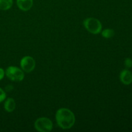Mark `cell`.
<instances>
[{
	"label": "cell",
	"mask_w": 132,
	"mask_h": 132,
	"mask_svg": "<svg viewBox=\"0 0 132 132\" xmlns=\"http://www.w3.org/2000/svg\"><path fill=\"white\" fill-rule=\"evenodd\" d=\"M120 79L125 85H130L132 82V73L128 70H123L120 73Z\"/></svg>",
	"instance_id": "obj_6"
},
{
	"label": "cell",
	"mask_w": 132,
	"mask_h": 132,
	"mask_svg": "<svg viewBox=\"0 0 132 132\" xmlns=\"http://www.w3.org/2000/svg\"><path fill=\"white\" fill-rule=\"evenodd\" d=\"M20 65L23 72L30 73L34 70L36 67V61L30 56H24L20 61Z\"/></svg>",
	"instance_id": "obj_5"
},
{
	"label": "cell",
	"mask_w": 132,
	"mask_h": 132,
	"mask_svg": "<svg viewBox=\"0 0 132 132\" xmlns=\"http://www.w3.org/2000/svg\"><path fill=\"white\" fill-rule=\"evenodd\" d=\"M125 64L127 68H131L132 67V60L130 58H127L125 60Z\"/></svg>",
	"instance_id": "obj_12"
},
{
	"label": "cell",
	"mask_w": 132,
	"mask_h": 132,
	"mask_svg": "<svg viewBox=\"0 0 132 132\" xmlns=\"http://www.w3.org/2000/svg\"><path fill=\"white\" fill-rule=\"evenodd\" d=\"M5 98H6V94H5V91L0 88V103L3 101Z\"/></svg>",
	"instance_id": "obj_11"
},
{
	"label": "cell",
	"mask_w": 132,
	"mask_h": 132,
	"mask_svg": "<svg viewBox=\"0 0 132 132\" xmlns=\"http://www.w3.org/2000/svg\"><path fill=\"white\" fill-rule=\"evenodd\" d=\"M17 5L23 11H28L33 5V0H17Z\"/></svg>",
	"instance_id": "obj_7"
},
{
	"label": "cell",
	"mask_w": 132,
	"mask_h": 132,
	"mask_svg": "<svg viewBox=\"0 0 132 132\" xmlns=\"http://www.w3.org/2000/svg\"><path fill=\"white\" fill-rule=\"evenodd\" d=\"M5 71H4V70L3 69V68H0V81H1V79H3V78L4 77V76H5Z\"/></svg>",
	"instance_id": "obj_13"
},
{
	"label": "cell",
	"mask_w": 132,
	"mask_h": 132,
	"mask_svg": "<svg viewBox=\"0 0 132 132\" xmlns=\"http://www.w3.org/2000/svg\"><path fill=\"white\" fill-rule=\"evenodd\" d=\"M5 73L9 79L13 81H16V82L22 81L24 77L23 71L16 67L11 66V67H8L6 68Z\"/></svg>",
	"instance_id": "obj_3"
},
{
	"label": "cell",
	"mask_w": 132,
	"mask_h": 132,
	"mask_svg": "<svg viewBox=\"0 0 132 132\" xmlns=\"http://www.w3.org/2000/svg\"><path fill=\"white\" fill-rule=\"evenodd\" d=\"M35 128L40 132H49L53 128V123L50 119L46 117H40L34 123Z\"/></svg>",
	"instance_id": "obj_4"
},
{
	"label": "cell",
	"mask_w": 132,
	"mask_h": 132,
	"mask_svg": "<svg viewBox=\"0 0 132 132\" xmlns=\"http://www.w3.org/2000/svg\"><path fill=\"white\" fill-rule=\"evenodd\" d=\"M4 108L7 112H12L15 110V103L12 98H9L4 104Z\"/></svg>",
	"instance_id": "obj_8"
},
{
	"label": "cell",
	"mask_w": 132,
	"mask_h": 132,
	"mask_svg": "<svg viewBox=\"0 0 132 132\" xmlns=\"http://www.w3.org/2000/svg\"><path fill=\"white\" fill-rule=\"evenodd\" d=\"M114 30L110 29V28H107V29L103 30V32H102V36L104 37V38H111L114 36Z\"/></svg>",
	"instance_id": "obj_10"
},
{
	"label": "cell",
	"mask_w": 132,
	"mask_h": 132,
	"mask_svg": "<svg viewBox=\"0 0 132 132\" xmlns=\"http://www.w3.org/2000/svg\"><path fill=\"white\" fill-rule=\"evenodd\" d=\"M55 119L58 126L64 130L71 128L76 122V117L73 112L65 108H60L57 111Z\"/></svg>",
	"instance_id": "obj_1"
},
{
	"label": "cell",
	"mask_w": 132,
	"mask_h": 132,
	"mask_svg": "<svg viewBox=\"0 0 132 132\" xmlns=\"http://www.w3.org/2000/svg\"><path fill=\"white\" fill-rule=\"evenodd\" d=\"M85 28L93 34H99L102 30V24L99 19L94 18H86L83 22Z\"/></svg>",
	"instance_id": "obj_2"
},
{
	"label": "cell",
	"mask_w": 132,
	"mask_h": 132,
	"mask_svg": "<svg viewBox=\"0 0 132 132\" xmlns=\"http://www.w3.org/2000/svg\"><path fill=\"white\" fill-rule=\"evenodd\" d=\"M12 0H0V10H9L12 7Z\"/></svg>",
	"instance_id": "obj_9"
}]
</instances>
